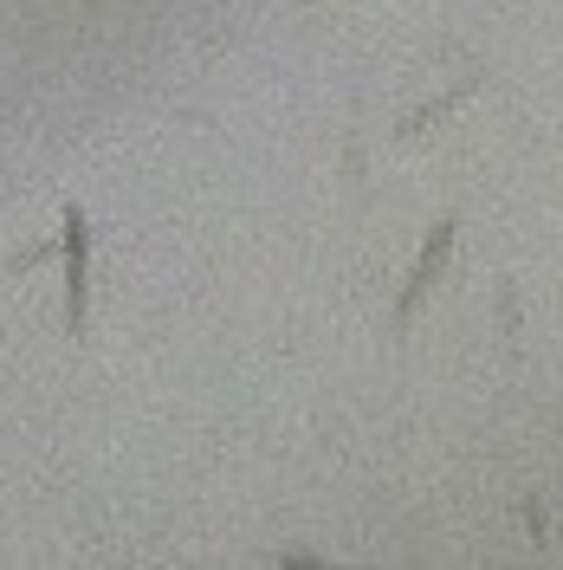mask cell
<instances>
[{
  "label": "cell",
  "instance_id": "cell-1",
  "mask_svg": "<svg viewBox=\"0 0 563 570\" xmlns=\"http://www.w3.org/2000/svg\"><path fill=\"white\" fill-rule=\"evenodd\" d=\"M59 253H66V331L85 337V318H91V220L78 202H66V214H59Z\"/></svg>",
  "mask_w": 563,
  "mask_h": 570
},
{
  "label": "cell",
  "instance_id": "cell-2",
  "mask_svg": "<svg viewBox=\"0 0 563 570\" xmlns=\"http://www.w3.org/2000/svg\"><path fill=\"white\" fill-rule=\"evenodd\" d=\"M447 253H454V214L427 227V247H422V259H415V273H408V285H402V298H395V324H415V312H422V298L434 292V279H441V266H447Z\"/></svg>",
  "mask_w": 563,
  "mask_h": 570
},
{
  "label": "cell",
  "instance_id": "cell-3",
  "mask_svg": "<svg viewBox=\"0 0 563 570\" xmlns=\"http://www.w3.org/2000/svg\"><path fill=\"white\" fill-rule=\"evenodd\" d=\"M460 98H466V85H454L447 98H434V105H427L422 117H408V124H402V137H415V130H427V124H441V117H447V110H454Z\"/></svg>",
  "mask_w": 563,
  "mask_h": 570
},
{
  "label": "cell",
  "instance_id": "cell-4",
  "mask_svg": "<svg viewBox=\"0 0 563 570\" xmlns=\"http://www.w3.org/2000/svg\"><path fill=\"white\" fill-rule=\"evenodd\" d=\"M525 525H531V538H537V544L551 538V532H544V505H537V499H525Z\"/></svg>",
  "mask_w": 563,
  "mask_h": 570
}]
</instances>
